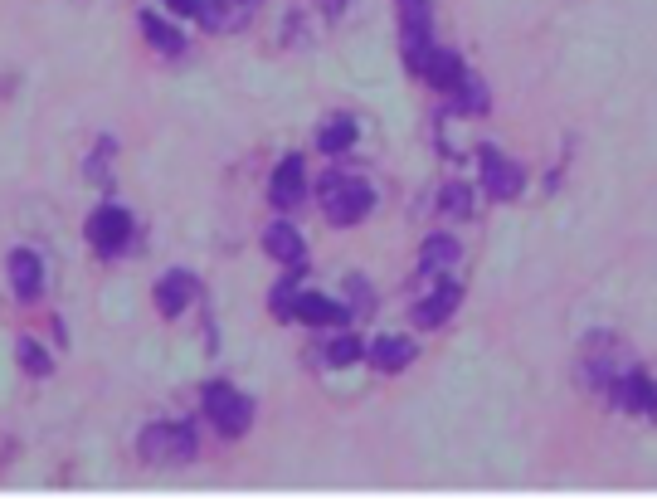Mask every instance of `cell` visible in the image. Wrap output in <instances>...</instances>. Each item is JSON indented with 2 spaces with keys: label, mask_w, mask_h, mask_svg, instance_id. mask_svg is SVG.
<instances>
[{
  "label": "cell",
  "mask_w": 657,
  "mask_h": 502,
  "mask_svg": "<svg viewBox=\"0 0 657 502\" xmlns=\"http://www.w3.org/2000/svg\"><path fill=\"white\" fill-rule=\"evenodd\" d=\"M375 205V195L356 176H322V210L331 215V225H356L365 210Z\"/></svg>",
  "instance_id": "6da1fadb"
},
{
  "label": "cell",
  "mask_w": 657,
  "mask_h": 502,
  "mask_svg": "<svg viewBox=\"0 0 657 502\" xmlns=\"http://www.w3.org/2000/svg\"><path fill=\"white\" fill-rule=\"evenodd\" d=\"M205 415L215 420V429L224 439H239L244 429L254 425V400L229 386H205Z\"/></svg>",
  "instance_id": "7a4b0ae2"
},
{
  "label": "cell",
  "mask_w": 657,
  "mask_h": 502,
  "mask_svg": "<svg viewBox=\"0 0 657 502\" xmlns=\"http://www.w3.org/2000/svg\"><path fill=\"white\" fill-rule=\"evenodd\" d=\"M127 239H132V215L122 205H103V210L88 215V244L98 254H122Z\"/></svg>",
  "instance_id": "3957f363"
},
{
  "label": "cell",
  "mask_w": 657,
  "mask_h": 502,
  "mask_svg": "<svg viewBox=\"0 0 657 502\" xmlns=\"http://www.w3.org/2000/svg\"><path fill=\"white\" fill-rule=\"evenodd\" d=\"M142 454L151 464H161V459H190V454H195V434H190V425H151L142 434Z\"/></svg>",
  "instance_id": "277c9868"
},
{
  "label": "cell",
  "mask_w": 657,
  "mask_h": 502,
  "mask_svg": "<svg viewBox=\"0 0 657 502\" xmlns=\"http://www.w3.org/2000/svg\"><path fill=\"white\" fill-rule=\"evenodd\" d=\"M307 195V171H302V156H283L278 171H273V186H268V200L278 210H297Z\"/></svg>",
  "instance_id": "5b68a950"
},
{
  "label": "cell",
  "mask_w": 657,
  "mask_h": 502,
  "mask_svg": "<svg viewBox=\"0 0 657 502\" xmlns=\"http://www.w3.org/2000/svg\"><path fill=\"white\" fill-rule=\"evenodd\" d=\"M263 249H268L278 264H292V269H302V259H307V239L292 230L288 220L268 225V234H263Z\"/></svg>",
  "instance_id": "8992f818"
},
{
  "label": "cell",
  "mask_w": 657,
  "mask_h": 502,
  "mask_svg": "<svg viewBox=\"0 0 657 502\" xmlns=\"http://www.w3.org/2000/svg\"><path fill=\"white\" fill-rule=\"evenodd\" d=\"M10 288H15V298H20V303L39 298V288H44L39 254H30V249H15V254H10Z\"/></svg>",
  "instance_id": "52a82bcc"
},
{
  "label": "cell",
  "mask_w": 657,
  "mask_h": 502,
  "mask_svg": "<svg viewBox=\"0 0 657 502\" xmlns=\"http://www.w3.org/2000/svg\"><path fill=\"white\" fill-rule=\"evenodd\" d=\"M482 181H487V195H497V200H511V195L521 191V166L502 161L497 152H482Z\"/></svg>",
  "instance_id": "ba28073f"
},
{
  "label": "cell",
  "mask_w": 657,
  "mask_h": 502,
  "mask_svg": "<svg viewBox=\"0 0 657 502\" xmlns=\"http://www.w3.org/2000/svg\"><path fill=\"white\" fill-rule=\"evenodd\" d=\"M458 298H463V288H458V283H443V288H434V293L414 308V322H419V327H438V322H448V317L458 312Z\"/></svg>",
  "instance_id": "9c48e42d"
},
{
  "label": "cell",
  "mask_w": 657,
  "mask_h": 502,
  "mask_svg": "<svg viewBox=\"0 0 657 502\" xmlns=\"http://www.w3.org/2000/svg\"><path fill=\"white\" fill-rule=\"evenodd\" d=\"M200 288H195V278L190 273H166L161 283H156V308L166 312V317H176V312L190 308V298H195Z\"/></svg>",
  "instance_id": "30bf717a"
},
{
  "label": "cell",
  "mask_w": 657,
  "mask_h": 502,
  "mask_svg": "<svg viewBox=\"0 0 657 502\" xmlns=\"http://www.w3.org/2000/svg\"><path fill=\"white\" fill-rule=\"evenodd\" d=\"M370 366H380V371H400L414 361V342L409 337H380V342H370Z\"/></svg>",
  "instance_id": "8fae6325"
},
{
  "label": "cell",
  "mask_w": 657,
  "mask_h": 502,
  "mask_svg": "<svg viewBox=\"0 0 657 502\" xmlns=\"http://www.w3.org/2000/svg\"><path fill=\"white\" fill-rule=\"evenodd\" d=\"M292 317H297V322H312V327H331V322H341L346 312H341V303H331L322 293H297Z\"/></svg>",
  "instance_id": "7c38bea8"
},
{
  "label": "cell",
  "mask_w": 657,
  "mask_h": 502,
  "mask_svg": "<svg viewBox=\"0 0 657 502\" xmlns=\"http://www.w3.org/2000/svg\"><path fill=\"white\" fill-rule=\"evenodd\" d=\"M137 25H142V35L151 39V44H156L161 54H171V59H176V54L185 49L181 30H176V25H166V20H161L156 10H142V15H137Z\"/></svg>",
  "instance_id": "4fadbf2b"
},
{
  "label": "cell",
  "mask_w": 657,
  "mask_h": 502,
  "mask_svg": "<svg viewBox=\"0 0 657 502\" xmlns=\"http://www.w3.org/2000/svg\"><path fill=\"white\" fill-rule=\"evenodd\" d=\"M424 78H429L434 88H443V93H453V88L463 83V59H458V54H448V49H434V54H429V64H424Z\"/></svg>",
  "instance_id": "5bb4252c"
},
{
  "label": "cell",
  "mask_w": 657,
  "mask_h": 502,
  "mask_svg": "<svg viewBox=\"0 0 657 502\" xmlns=\"http://www.w3.org/2000/svg\"><path fill=\"white\" fill-rule=\"evenodd\" d=\"M200 25L205 30H234L244 20V5H229V0H200Z\"/></svg>",
  "instance_id": "9a60e30c"
},
{
  "label": "cell",
  "mask_w": 657,
  "mask_h": 502,
  "mask_svg": "<svg viewBox=\"0 0 657 502\" xmlns=\"http://www.w3.org/2000/svg\"><path fill=\"white\" fill-rule=\"evenodd\" d=\"M458 259V244L448 239V234H434V239H424V249H419V264L424 273H443L448 264Z\"/></svg>",
  "instance_id": "2e32d148"
},
{
  "label": "cell",
  "mask_w": 657,
  "mask_h": 502,
  "mask_svg": "<svg viewBox=\"0 0 657 502\" xmlns=\"http://www.w3.org/2000/svg\"><path fill=\"white\" fill-rule=\"evenodd\" d=\"M453 108H458V113H468V117L487 113V83H477L473 74H463V83L453 88Z\"/></svg>",
  "instance_id": "e0dca14e"
},
{
  "label": "cell",
  "mask_w": 657,
  "mask_h": 502,
  "mask_svg": "<svg viewBox=\"0 0 657 502\" xmlns=\"http://www.w3.org/2000/svg\"><path fill=\"white\" fill-rule=\"evenodd\" d=\"M351 142H356V122H351V117H336V122H327V127L317 132V147H322L327 156L346 152Z\"/></svg>",
  "instance_id": "ac0fdd59"
},
{
  "label": "cell",
  "mask_w": 657,
  "mask_h": 502,
  "mask_svg": "<svg viewBox=\"0 0 657 502\" xmlns=\"http://www.w3.org/2000/svg\"><path fill=\"white\" fill-rule=\"evenodd\" d=\"M619 400L648 415V410H657V386L648 381V376H628V381H623V395H619Z\"/></svg>",
  "instance_id": "d6986e66"
},
{
  "label": "cell",
  "mask_w": 657,
  "mask_h": 502,
  "mask_svg": "<svg viewBox=\"0 0 657 502\" xmlns=\"http://www.w3.org/2000/svg\"><path fill=\"white\" fill-rule=\"evenodd\" d=\"M400 15H404V35H429L434 30L429 0H400Z\"/></svg>",
  "instance_id": "ffe728a7"
},
{
  "label": "cell",
  "mask_w": 657,
  "mask_h": 502,
  "mask_svg": "<svg viewBox=\"0 0 657 502\" xmlns=\"http://www.w3.org/2000/svg\"><path fill=\"white\" fill-rule=\"evenodd\" d=\"M15 356H20V366L30 371V376H49V356L30 342V337H20V347H15Z\"/></svg>",
  "instance_id": "44dd1931"
},
{
  "label": "cell",
  "mask_w": 657,
  "mask_h": 502,
  "mask_svg": "<svg viewBox=\"0 0 657 502\" xmlns=\"http://www.w3.org/2000/svg\"><path fill=\"white\" fill-rule=\"evenodd\" d=\"M438 205H443V215H453V220H468V210H473V200H468V191H463V186H448Z\"/></svg>",
  "instance_id": "7402d4cb"
},
{
  "label": "cell",
  "mask_w": 657,
  "mask_h": 502,
  "mask_svg": "<svg viewBox=\"0 0 657 502\" xmlns=\"http://www.w3.org/2000/svg\"><path fill=\"white\" fill-rule=\"evenodd\" d=\"M356 356H361V342H356V337H336V342L327 347V361H331V366H351Z\"/></svg>",
  "instance_id": "603a6c76"
},
{
  "label": "cell",
  "mask_w": 657,
  "mask_h": 502,
  "mask_svg": "<svg viewBox=\"0 0 657 502\" xmlns=\"http://www.w3.org/2000/svg\"><path fill=\"white\" fill-rule=\"evenodd\" d=\"M292 308H297V288H292V283H278V288H273V312H278V317H292Z\"/></svg>",
  "instance_id": "cb8c5ba5"
},
{
  "label": "cell",
  "mask_w": 657,
  "mask_h": 502,
  "mask_svg": "<svg viewBox=\"0 0 657 502\" xmlns=\"http://www.w3.org/2000/svg\"><path fill=\"white\" fill-rule=\"evenodd\" d=\"M166 10H176V15H195L200 0H166Z\"/></svg>",
  "instance_id": "d4e9b609"
},
{
  "label": "cell",
  "mask_w": 657,
  "mask_h": 502,
  "mask_svg": "<svg viewBox=\"0 0 657 502\" xmlns=\"http://www.w3.org/2000/svg\"><path fill=\"white\" fill-rule=\"evenodd\" d=\"M234 5H244V10H249V5H258V0H234Z\"/></svg>",
  "instance_id": "484cf974"
},
{
  "label": "cell",
  "mask_w": 657,
  "mask_h": 502,
  "mask_svg": "<svg viewBox=\"0 0 657 502\" xmlns=\"http://www.w3.org/2000/svg\"><path fill=\"white\" fill-rule=\"evenodd\" d=\"M336 5H341V0H327V10H336Z\"/></svg>",
  "instance_id": "4316f807"
}]
</instances>
